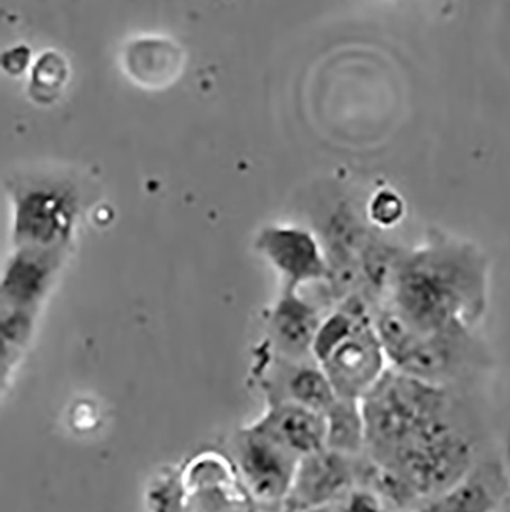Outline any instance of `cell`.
Instances as JSON below:
<instances>
[{
  "label": "cell",
  "mask_w": 510,
  "mask_h": 512,
  "mask_svg": "<svg viewBox=\"0 0 510 512\" xmlns=\"http://www.w3.org/2000/svg\"><path fill=\"white\" fill-rule=\"evenodd\" d=\"M491 264L471 241L432 232L406 247L388 298L406 324L420 332L478 329L489 302Z\"/></svg>",
  "instance_id": "obj_1"
},
{
  "label": "cell",
  "mask_w": 510,
  "mask_h": 512,
  "mask_svg": "<svg viewBox=\"0 0 510 512\" xmlns=\"http://www.w3.org/2000/svg\"><path fill=\"white\" fill-rule=\"evenodd\" d=\"M461 385H439L386 371L362 399L367 428L365 454L383 463L463 421Z\"/></svg>",
  "instance_id": "obj_2"
},
{
  "label": "cell",
  "mask_w": 510,
  "mask_h": 512,
  "mask_svg": "<svg viewBox=\"0 0 510 512\" xmlns=\"http://www.w3.org/2000/svg\"><path fill=\"white\" fill-rule=\"evenodd\" d=\"M376 329L390 368L412 378L439 385H463L492 364L488 345L472 327L420 332L390 306L380 304Z\"/></svg>",
  "instance_id": "obj_3"
},
{
  "label": "cell",
  "mask_w": 510,
  "mask_h": 512,
  "mask_svg": "<svg viewBox=\"0 0 510 512\" xmlns=\"http://www.w3.org/2000/svg\"><path fill=\"white\" fill-rule=\"evenodd\" d=\"M14 249L66 253L79 223L80 201L68 181L37 178L10 189Z\"/></svg>",
  "instance_id": "obj_4"
},
{
  "label": "cell",
  "mask_w": 510,
  "mask_h": 512,
  "mask_svg": "<svg viewBox=\"0 0 510 512\" xmlns=\"http://www.w3.org/2000/svg\"><path fill=\"white\" fill-rule=\"evenodd\" d=\"M236 465L253 499L262 505L284 506L295 482L301 457L253 422L239 433Z\"/></svg>",
  "instance_id": "obj_5"
},
{
  "label": "cell",
  "mask_w": 510,
  "mask_h": 512,
  "mask_svg": "<svg viewBox=\"0 0 510 512\" xmlns=\"http://www.w3.org/2000/svg\"><path fill=\"white\" fill-rule=\"evenodd\" d=\"M319 364L339 398L362 401L390 370L376 319L360 322Z\"/></svg>",
  "instance_id": "obj_6"
},
{
  "label": "cell",
  "mask_w": 510,
  "mask_h": 512,
  "mask_svg": "<svg viewBox=\"0 0 510 512\" xmlns=\"http://www.w3.org/2000/svg\"><path fill=\"white\" fill-rule=\"evenodd\" d=\"M360 457L328 448L302 457L284 503L285 511L318 512L342 502L359 482Z\"/></svg>",
  "instance_id": "obj_7"
},
{
  "label": "cell",
  "mask_w": 510,
  "mask_h": 512,
  "mask_svg": "<svg viewBox=\"0 0 510 512\" xmlns=\"http://www.w3.org/2000/svg\"><path fill=\"white\" fill-rule=\"evenodd\" d=\"M256 249L264 255L282 279V287L301 290L322 284L328 266L318 234L299 226L272 224L256 237Z\"/></svg>",
  "instance_id": "obj_8"
},
{
  "label": "cell",
  "mask_w": 510,
  "mask_h": 512,
  "mask_svg": "<svg viewBox=\"0 0 510 512\" xmlns=\"http://www.w3.org/2000/svg\"><path fill=\"white\" fill-rule=\"evenodd\" d=\"M261 387L267 404L304 405L325 414L339 399L324 368L316 359L293 361L270 353L262 370Z\"/></svg>",
  "instance_id": "obj_9"
},
{
  "label": "cell",
  "mask_w": 510,
  "mask_h": 512,
  "mask_svg": "<svg viewBox=\"0 0 510 512\" xmlns=\"http://www.w3.org/2000/svg\"><path fill=\"white\" fill-rule=\"evenodd\" d=\"M325 315L298 289L282 287L267 321V344L270 350L275 355L293 361L314 359V339Z\"/></svg>",
  "instance_id": "obj_10"
},
{
  "label": "cell",
  "mask_w": 510,
  "mask_h": 512,
  "mask_svg": "<svg viewBox=\"0 0 510 512\" xmlns=\"http://www.w3.org/2000/svg\"><path fill=\"white\" fill-rule=\"evenodd\" d=\"M66 253L37 249H14L2 273V309L39 312L53 287Z\"/></svg>",
  "instance_id": "obj_11"
},
{
  "label": "cell",
  "mask_w": 510,
  "mask_h": 512,
  "mask_svg": "<svg viewBox=\"0 0 510 512\" xmlns=\"http://www.w3.org/2000/svg\"><path fill=\"white\" fill-rule=\"evenodd\" d=\"M510 483L498 463L474 467L449 490L420 503L414 512H498Z\"/></svg>",
  "instance_id": "obj_12"
},
{
  "label": "cell",
  "mask_w": 510,
  "mask_h": 512,
  "mask_svg": "<svg viewBox=\"0 0 510 512\" xmlns=\"http://www.w3.org/2000/svg\"><path fill=\"white\" fill-rule=\"evenodd\" d=\"M255 424L301 459L327 448L324 414L304 405L267 404V410Z\"/></svg>",
  "instance_id": "obj_13"
},
{
  "label": "cell",
  "mask_w": 510,
  "mask_h": 512,
  "mask_svg": "<svg viewBox=\"0 0 510 512\" xmlns=\"http://www.w3.org/2000/svg\"><path fill=\"white\" fill-rule=\"evenodd\" d=\"M325 416L327 448L350 457H360L367 448V428L362 401L339 398Z\"/></svg>",
  "instance_id": "obj_14"
},
{
  "label": "cell",
  "mask_w": 510,
  "mask_h": 512,
  "mask_svg": "<svg viewBox=\"0 0 510 512\" xmlns=\"http://www.w3.org/2000/svg\"><path fill=\"white\" fill-rule=\"evenodd\" d=\"M180 54L175 46L161 40H140L128 50L129 73L146 85H160L177 73Z\"/></svg>",
  "instance_id": "obj_15"
},
{
  "label": "cell",
  "mask_w": 510,
  "mask_h": 512,
  "mask_svg": "<svg viewBox=\"0 0 510 512\" xmlns=\"http://www.w3.org/2000/svg\"><path fill=\"white\" fill-rule=\"evenodd\" d=\"M37 312L22 309H2L0 336H2V379L7 381L16 367L19 356L30 344L36 327Z\"/></svg>",
  "instance_id": "obj_16"
},
{
  "label": "cell",
  "mask_w": 510,
  "mask_h": 512,
  "mask_svg": "<svg viewBox=\"0 0 510 512\" xmlns=\"http://www.w3.org/2000/svg\"><path fill=\"white\" fill-rule=\"evenodd\" d=\"M68 66L62 57L54 53H46L37 60L31 76V94L40 102H48L57 96V92L65 85Z\"/></svg>",
  "instance_id": "obj_17"
},
{
  "label": "cell",
  "mask_w": 510,
  "mask_h": 512,
  "mask_svg": "<svg viewBox=\"0 0 510 512\" xmlns=\"http://www.w3.org/2000/svg\"><path fill=\"white\" fill-rule=\"evenodd\" d=\"M405 204L402 198L391 191H380L371 198L367 207L368 220L385 230L402 220Z\"/></svg>",
  "instance_id": "obj_18"
},
{
  "label": "cell",
  "mask_w": 510,
  "mask_h": 512,
  "mask_svg": "<svg viewBox=\"0 0 510 512\" xmlns=\"http://www.w3.org/2000/svg\"><path fill=\"white\" fill-rule=\"evenodd\" d=\"M388 503L368 486H356L339 505V512H388Z\"/></svg>",
  "instance_id": "obj_19"
},
{
  "label": "cell",
  "mask_w": 510,
  "mask_h": 512,
  "mask_svg": "<svg viewBox=\"0 0 510 512\" xmlns=\"http://www.w3.org/2000/svg\"><path fill=\"white\" fill-rule=\"evenodd\" d=\"M30 51L25 46H19V48H14L10 53L5 56L4 59V68L7 69L8 73L13 74V76H17V74H22L27 66L30 65Z\"/></svg>",
  "instance_id": "obj_20"
},
{
  "label": "cell",
  "mask_w": 510,
  "mask_h": 512,
  "mask_svg": "<svg viewBox=\"0 0 510 512\" xmlns=\"http://www.w3.org/2000/svg\"><path fill=\"white\" fill-rule=\"evenodd\" d=\"M498 512H510V494L507 496L506 502L503 503V506H501Z\"/></svg>",
  "instance_id": "obj_21"
},
{
  "label": "cell",
  "mask_w": 510,
  "mask_h": 512,
  "mask_svg": "<svg viewBox=\"0 0 510 512\" xmlns=\"http://www.w3.org/2000/svg\"><path fill=\"white\" fill-rule=\"evenodd\" d=\"M330 512H339V509H336V511H330Z\"/></svg>",
  "instance_id": "obj_22"
}]
</instances>
